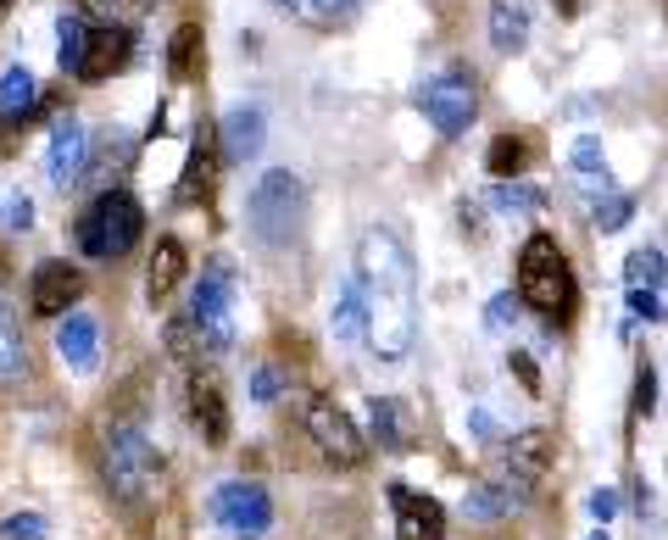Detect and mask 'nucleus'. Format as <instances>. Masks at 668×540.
<instances>
[{
  "instance_id": "obj_1",
  "label": "nucleus",
  "mask_w": 668,
  "mask_h": 540,
  "mask_svg": "<svg viewBox=\"0 0 668 540\" xmlns=\"http://www.w3.org/2000/svg\"><path fill=\"white\" fill-rule=\"evenodd\" d=\"M357 284L368 307V346L379 363H401L418 340V262L396 229L373 223L357 240Z\"/></svg>"
},
{
  "instance_id": "obj_2",
  "label": "nucleus",
  "mask_w": 668,
  "mask_h": 540,
  "mask_svg": "<svg viewBox=\"0 0 668 540\" xmlns=\"http://www.w3.org/2000/svg\"><path fill=\"white\" fill-rule=\"evenodd\" d=\"M101 474H107V490H112L128 513H151L162 502V490H168V463H162L157 440L146 434V424H139V418L107 424Z\"/></svg>"
},
{
  "instance_id": "obj_3",
  "label": "nucleus",
  "mask_w": 668,
  "mask_h": 540,
  "mask_svg": "<svg viewBox=\"0 0 668 540\" xmlns=\"http://www.w3.org/2000/svg\"><path fill=\"white\" fill-rule=\"evenodd\" d=\"M139 229H146V207L134 201V189L112 184V189H95L89 195V207L73 223V240H78V251L89 262H117V257L134 251Z\"/></svg>"
},
{
  "instance_id": "obj_4",
  "label": "nucleus",
  "mask_w": 668,
  "mask_h": 540,
  "mask_svg": "<svg viewBox=\"0 0 668 540\" xmlns=\"http://www.w3.org/2000/svg\"><path fill=\"white\" fill-rule=\"evenodd\" d=\"M246 223L262 245H296L301 240V223H307V184L290 173V168H273L251 184L246 195Z\"/></svg>"
},
{
  "instance_id": "obj_5",
  "label": "nucleus",
  "mask_w": 668,
  "mask_h": 540,
  "mask_svg": "<svg viewBox=\"0 0 668 540\" xmlns=\"http://www.w3.org/2000/svg\"><path fill=\"white\" fill-rule=\"evenodd\" d=\"M518 302H530L546 318H568L574 302H580L574 273H568V257L557 251V240L546 229L530 234V240H523V251H518Z\"/></svg>"
},
{
  "instance_id": "obj_6",
  "label": "nucleus",
  "mask_w": 668,
  "mask_h": 540,
  "mask_svg": "<svg viewBox=\"0 0 668 540\" xmlns=\"http://www.w3.org/2000/svg\"><path fill=\"white\" fill-rule=\"evenodd\" d=\"M234 290H240V279H234V262L228 257H212L196 279V290H189V329H196V346L201 357H223L234 346Z\"/></svg>"
},
{
  "instance_id": "obj_7",
  "label": "nucleus",
  "mask_w": 668,
  "mask_h": 540,
  "mask_svg": "<svg viewBox=\"0 0 668 540\" xmlns=\"http://www.w3.org/2000/svg\"><path fill=\"white\" fill-rule=\"evenodd\" d=\"M552 457H557L552 429H523V434H512L507 446L485 463V474H480V479H491L512 507H523V502H530L535 490H541V479H546Z\"/></svg>"
},
{
  "instance_id": "obj_8",
  "label": "nucleus",
  "mask_w": 668,
  "mask_h": 540,
  "mask_svg": "<svg viewBox=\"0 0 668 540\" xmlns=\"http://www.w3.org/2000/svg\"><path fill=\"white\" fill-rule=\"evenodd\" d=\"M418 112L435 123V134L462 139L468 123L480 118V89H473V78L462 68H441V73H429L418 84Z\"/></svg>"
},
{
  "instance_id": "obj_9",
  "label": "nucleus",
  "mask_w": 668,
  "mask_h": 540,
  "mask_svg": "<svg viewBox=\"0 0 668 540\" xmlns=\"http://www.w3.org/2000/svg\"><path fill=\"white\" fill-rule=\"evenodd\" d=\"M301 424L312 434V446L334 463V468H362L368 463V434L357 429V418L341 407V402H329V396H312L301 407Z\"/></svg>"
},
{
  "instance_id": "obj_10",
  "label": "nucleus",
  "mask_w": 668,
  "mask_h": 540,
  "mask_svg": "<svg viewBox=\"0 0 668 540\" xmlns=\"http://www.w3.org/2000/svg\"><path fill=\"white\" fill-rule=\"evenodd\" d=\"M212 524L228 529L234 540H262L273 529V496L257 484V479H223L212 490V502H207Z\"/></svg>"
},
{
  "instance_id": "obj_11",
  "label": "nucleus",
  "mask_w": 668,
  "mask_h": 540,
  "mask_svg": "<svg viewBox=\"0 0 668 540\" xmlns=\"http://www.w3.org/2000/svg\"><path fill=\"white\" fill-rule=\"evenodd\" d=\"M134 57V28L128 23H89L84 34V57H78V84H107L112 73H123Z\"/></svg>"
},
{
  "instance_id": "obj_12",
  "label": "nucleus",
  "mask_w": 668,
  "mask_h": 540,
  "mask_svg": "<svg viewBox=\"0 0 668 540\" xmlns=\"http://www.w3.org/2000/svg\"><path fill=\"white\" fill-rule=\"evenodd\" d=\"M84 296V273L73 268V262H39L34 273H28V312L34 318H62V312H73V302Z\"/></svg>"
},
{
  "instance_id": "obj_13",
  "label": "nucleus",
  "mask_w": 668,
  "mask_h": 540,
  "mask_svg": "<svg viewBox=\"0 0 668 540\" xmlns=\"http://www.w3.org/2000/svg\"><path fill=\"white\" fill-rule=\"evenodd\" d=\"M218 168H223L218 128H212V123H201V128H196V139H189L184 173H178V201H184V207H201V201H212V189H218Z\"/></svg>"
},
{
  "instance_id": "obj_14",
  "label": "nucleus",
  "mask_w": 668,
  "mask_h": 540,
  "mask_svg": "<svg viewBox=\"0 0 668 540\" xmlns=\"http://www.w3.org/2000/svg\"><path fill=\"white\" fill-rule=\"evenodd\" d=\"M184 402H189V424L201 429V440H212V446H223L228 440V402H223V384L212 368H189V390H184Z\"/></svg>"
},
{
  "instance_id": "obj_15",
  "label": "nucleus",
  "mask_w": 668,
  "mask_h": 540,
  "mask_svg": "<svg viewBox=\"0 0 668 540\" xmlns=\"http://www.w3.org/2000/svg\"><path fill=\"white\" fill-rule=\"evenodd\" d=\"M396 507V540H446V507L435 496H423L412 484H391Z\"/></svg>"
},
{
  "instance_id": "obj_16",
  "label": "nucleus",
  "mask_w": 668,
  "mask_h": 540,
  "mask_svg": "<svg viewBox=\"0 0 668 540\" xmlns=\"http://www.w3.org/2000/svg\"><path fill=\"white\" fill-rule=\"evenodd\" d=\"M57 357L73 368V373H95L101 368V318L95 312H62L57 318Z\"/></svg>"
},
{
  "instance_id": "obj_17",
  "label": "nucleus",
  "mask_w": 668,
  "mask_h": 540,
  "mask_svg": "<svg viewBox=\"0 0 668 540\" xmlns=\"http://www.w3.org/2000/svg\"><path fill=\"white\" fill-rule=\"evenodd\" d=\"M262 145H268V118H262L257 101H240V107L223 112V123H218V151H223V162H251Z\"/></svg>"
},
{
  "instance_id": "obj_18",
  "label": "nucleus",
  "mask_w": 668,
  "mask_h": 540,
  "mask_svg": "<svg viewBox=\"0 0 668 540\" xmlns=\"http://www.w3.org/2000/svg\"><path fill=\"white\" fill-rule=\"evenodd\" d=\"M134 162V134L128 128H107L101 139H89V157H84V173L78 184H95V189H112L123 179V168Z\"/></svg>"
},
{
  "instance_id": "obj_19",
  "label": "nucleus",
  "mask_w": 668,
  "mask_h": 540,
  "mask_svg": "<svg viewBox=\"0 0 668 540\" xmlns=\"http://www.w3.org/2000/svg\"><path fill=\"white\" fill-rule=\"evenodd\" d=\"M84 157H89V134H84V123H57V134H51V145H45V179H51L57 189H73L78 184V173H84Z\"/></svg>"
},
{
  "instance_id": "obj_20",
  "label": "nucleus",
  "mask_w": 668,
  "mask_h": 540,
  "mask_svg": "<svg viewBox=\"0 0 668 540\" xmlns=\"http://www.w3.org/2000/svg\"><path fill=\"white\" fill-rule=\"evenodd\" d=\"M568 179H574V189H585L591 201H602V195L613 189V173H607V157H602L596 134H580L574 145H568Z\"/></svg>"
},
{
  "instance_id": "obj_21",
  "label": "nucleus",
  "mask_w": 668,
  "mask_h": 540,
  "mask_svg": "<svg viewBox=\"0 0 668 540\" xmlns=\"http://www.w3.org/2000/svg\"><path fill=\"white\" fill-rule=\"evenodd\" d=\"M28 340H23V323L12 312V302L0 296V390H17L28 379Z\"/></svg>"
},
{
  "instance_id": "obj_22",
  "label": "nucleus",
  "mask_w": 668,
  "mask_h": 540,
  "mask_svg": "<svg viewBox=\"0 0 668 540\" xmlns=\"http://www.w3.org/2000/svg\"><path fill=\"white\" fill-rule=\"evenodd\" d=\"M34 112H39V78L23 62H12L7 73H0V128H12V123H23Z\"/></svg>"
},
{
  "instance_id": "obj_23",
  "label": "nucleus",
  "mask_w": 668,
  "mask_h": 540,
  "mask_svg": "<svg viewBox=\"0 0 668 540\" xmlns=\"http://www.w3.org/2000/svg\"><path fill=\"white\" fill-rule=\"evenodd\" d=\"M491 45L502 57L530 45V0H491Z\"/></svg>"
},
{
  "instance_id": "obj_24",
  "label": "nucleus",
  "mask_w": 668,
  "mask_h": 540,
  "mask_svg": "<svg viewBox=\"0 0 668 540\" xmlns=\"http://www.w3.org/2000/svg\"><path fill=\"white\" fill-rule=\"evenodd\" d=\"M184 273H189V257H184V245L168 234V240H157V251H151V273H146V290H151V302H162V296H173V290L184 284Z\"/></svg>"
},
{
  "instance_id": "obj_25",
  "label": "nucleus",
  "mask_w": 668,
  "mask_h": 540,
  "mask_svg": "<svg viewBox=\"0 0 668 540\" xmlns=\"http://www.w3.org/2000/svg\"><path fill=\"white\" fill-rule=\"evenodd\" d=\"M329 329H334V340H362V334H368V307H362V284H357V273H351L341 290H334Z\"/></svg>"
},
{
  "instance_id": "obj_26",
  "label": "nucleus",
  "mask_w": 668,
  "mask_h": 540,
  "mask_svg": "<svg viewBox=\"0 0 668 540\" xmlns=\"http://www.w3.org/2000/svg\"><path fill=\"white\" fill-rule=\"evenodd\" d=\"M407 407L396 402V396H373L368 402V429H373V440H379V452H407V418H401Z\"/></svg>"
},
{
  "instance_id": "obj_27",
  "label": "nucleus",
  "mask_w": 668,
  "mask_h": 540,
  "mask_svg": "<svg viewBox=\"0 0 668 540\" xmlns=\"http://www.w3.org/2000/svg\"><path fill=\"white\" fill-rule=\"evenodd\" d=\"M201 51H207L201 23H178V28H173V39H168V68H173V78H178V84H184V78H196Z\"/></svg>"
},
{
  "instance_id": "obj_28",
  "label": "nucleus",
  "mask_w": 668,
  "mask_h": 540,
  "mask_svg": "<svg viewBox=\"0 0 668 540\" xmlns=\"http://www.w3.org/2000/svg\"><path fill=\"white\" fill-rule=\"evenodd\" d=\"M462 513H468L473 524H496V518H507V513H512V502L502 496V490H496L491 479H473V484H468V496H462Z\"/></svg>"
},
{
  "instance_id": "obj_29",
  "label": "nucleus",
  "mask_w": 668,
  "mask_h": 540,
  "mask_svg": "<svg viewBox=\"0 0 668 540\" xmlns=\"http://www.w3.org/2000/svg\"><path fill=\"white\" fill-rule=\"evenodd\" d=\"M541 201H546V195H541L535 184H518V179H496V189H491V207H496V212H507V218L541 212Z\"/></svg>"
},
{
  "instance_id": "obj_30",
  "label": "nucleus",
  "mask_w": 668,
  "mask_h": 540,
  "mask_svg": "<svg viewBox=\"0 0 668 540\" xmlns=\"http://www.w3.org/2000/svg\"><path fill=\"white\" fill-rule=\"evenodd\" d=\"M523 162H530V145H523L518 134H496V139H491V151H485L491 179H518Z\"/></svg>"
},
{
  "instance_id": "obj_31",
  "label": "nucleus",
  "mask_w": 668,
  "mask_h": 540,
  "mask_svg": "<svg viewBox=\"0 0 668 540\" xmlns=\"http://www.w3.org/2000/svg\"><path fill=\"white\" fill-rule=\"evenodd\" d=\"M84 34H89V17H78V12H62L57 17V62H62V73H78V57H84Z\"/></svg>"
},
{
  "instance_id": "obj_32",
  "label": "nucleus",
  "mask_w": 668,
  "mask_h": 540,
  "mask_svg": "<svg viewBox=\"0 0 668 540\" xmlns=\"http://www.w3.org/2000/svg\"><path fill=\"white\" fill-rule=\"evenodd\" d=\"M624 273H630V284H641V290H663V284H668V257L657 251V245H641V251H630Z\"/></svg>"
},
{
  "instance_id": "obj_33",
  "label": "nucleus",
  "mask_w": 668,
  "mask_h": 540,
  "mask_svg": "<svg viewBox=\"0 0 668 540\" xmlns=\"http://www.w3.org/2000/svg\"><path fill=\"white\" fill-rule=\"evenodd\" d=\"M0 540H51V518L34 513V507H17L0 518Z\"/></svg>"
},
{
  "instance_id": "obj_34",
  "label": "nucleus",
  "mask_w": 668,
  "mask_h": 540,
  "mask_svg": "<svg viewBox=\"0 0 668 540\" xmlns=\"http://www.w3.org/2000/svg\"><path fill=\"white\" fill-rule=\"evenodd\" d=\"M284 390H290V379H284V368H279V363H257V368H251V402H257V407L279 402Z\"/></svg>"
},
{
  "instance_id": "obj_35",
  "label": "nucleus",
  "mask_w": 668,
  "mask_h": 540,
  "mask_svg": "<svg viewBox=\"0 0 668 540\" xmlns=\"http://www.w3.org/2000/svg\"><path fill=\"white\" fill-rule=\"evenodd\" d=\"M630 218H635V201H630V195L607 189L602 201H596V229H602V234H618V229H624Z\"/></svg>"
},
{
  "instance_id": "obj_36",
  "label": "nucleus",
  "mask_w": 668,
  "mask_h": 540,
  "mask_svg": "<svg viewBox=\"0 0 668 540\" xmlns=\"http://www.w3.org/2000/svg\"><path fill=\"white\" fill-rule=\"evenodd\" d=\"M635 413H641V418L657 413V368H652V363L635 368Z\"/></svg>"
},
{
  "instance_id": "obj_37",
  "label": "nucleus",
  "mask_w": 668,
  "mask_h": 540,
  "mask_svg": "<svg viewBox=\"0 0 668 540\" xmlns=\"http://www.w3.org/2000/svg\"><path fill=\"white\" fill-rule=\"evenodd\" d=\"M28 223H34V201H28V195H12V201L0 207V229H7V234H28Z\"/></svg>"
},
{
  "instance_id": "obj_38",
  "label": "nucleus",
  "mask_w": 668,
  "mask_h": 540,
  "mask_svg": "<svg viewBox=\"0 0 668 540\" xmlns=\"http://www.w3.org/2000/svg\"><path fill=\"white\" fill-rule=\"evenodd\" d=\"M630 312L646 318V323H663V318H668V312H663V296H657V290H641V284H630Z\"/></svg>"
},
{
  "instance_id": "obj_39",
  "label": "nucleus",
  "mask_w": 668,
  "mask_h": 540,
  "mask_svg": "<svg viewBox=\"0 0 668 540\" xmlns=\"http://www.w3.org/2000/svg\"><path fill=\"white\" fill-rule=\"evenodd\" d=\"M78 17H95V23H123V12H134V0H78Z\"/></svg>"
},
{
  "instance_id": "obj_40",
  "label": "nucleus",
  "mask_w": 668,
  "mask_h": 540,
  "mask_svg": "<svg viewBox=\"0 0 668 540\" xmlns=\"http://www.w3.org/2000/svg\"><path fill=\"white\" fill-rule=\"evenodd\" d=\"M357 7H362V0H312L318 23H346V17H351Z\"/></svg>"
},
{
  "instance_id": "obj_41",
  "label": "nucleus",
  "mask_w": 668,
  "mask_h": 540,
  "mask_svg": "<svg viewBox=\"0 0 668 540\" xmlns=\"http://www.w3.org/2000/svg\"><path fill=\"white\" fill-rule=\"evenodd\" d=\"M512 312H518V302H512V296H496V302L485 307V329H496V334H502V329L512 323Z\"/></svg>"
},
{
  "instance_id": "obj_42",
  "label": "nucleus",
  "mask_w": 668,
  "mask_h": 540,
  "mask_svg": "<svg viewBox=\"0 0 668 540\" xmlns=\"http://www.w3.org/2000/svg\"><path fill=\"white\" fill-rule=\"evenodd\" d=\"M507 363H512V373L523 379V390H530V396H535V390H541V373H535V357H530V352H512Z\"/></svg>"
},
{
  "instance_id": "obj_43",
  "label": "nucleus",
  "mask_w": 668,
  "mask_h": 540,
  "mask_svg": "<svg viewBox=\"0 0 668 540\" xmlns=\"http://www.w3.org/2000/svg\"><path fill=\"white\" fill-rule=\"evenodd\" d=\"M585 507H591V518H596V524H607V518L618 513V490H591V502H585Z\"/></svg>"
},
{
  "instance_id": "obj_44",
  "label": "nucleus",
  "mask_w": 668,
  "mask_h": 540,
  "mask_svg": "<svg viewBox=\"0 0 668 540\" xmlns=\"http://www.w3.org/2000/svg\"><path fill=\"white\" fill-rule=\"evenodd\" d=\"M457 223H462V234H468V240H480V234H485V229H480L485 218H480V207H473V201H462V207H457Z\"/></svg>"
},
{
  "instance_id": "obj_45",
  "label": "nucleus",
  "mask_w": 668,
  "mask_h": 540,
  "mask_svg": "<svg viewBox=\"0 0 668 540\" xmlns=\"http://www.w3.org/2000/svg\"><path fill=\"white\" fill-rule=\"evenodd\" d=\"M557 12H562V17H574V12H580V0H557Z\"/></svg>"
},
{
  "instance_id": "obj_46",
  "label": "nucleus",
  "mask_w": 668,
  "mask_h": 540,
  "mask_svg": "<svg viewBox=\"0 0 668 540\" xmlns=\"http://www.w3.org/2000/svg\"><path fill=\"white\" fill-rule=\"evenodd\" d=\"M157 7V0H134V12H151Z\"/></svg>"
},
{
  "instance_id": "obj_47",
  "label": "nucleus",
  "mask_w": 668,
  "mask_h": 540,
  "mask_svg": "<svg viewBox=\"0 0 668 540\" xmlns=\"http://www.w3.org/2000/svg\"><path fill=\"white\" fill-rule=\"evenodd\" d=\"M279 7H284V12H296V7H301V0H279Z\"/></svg>"
},
{
  "instance_id": "obj_48",
  "label": "nucleus",
  "mask_w": 668,
  "mask_h": 540,
  "mask_svg": "<svg viewBox=\"0 0 668 540\" xmlns=\"http://www.w3.org/2000/svg\"><path fill=\"white\" fill-rule=\"evenodd\" d=\"M12 7H17V0H0V12H12Z\"/></svg>"
},
{
  "instance_id": "obj_49",
  "label": "nucleus",
  "mask_w": 668,
  "mask_h": 540,
  "mask_svg": "<svg viewBox=\"0 0 668 540\" xmlns=\"http://www.w3.org/2000/svg\"><path fill=\"white\" fill-rule=\"evenodd\" d=\"M591 540H607V529H596V535H591Z\"/></svg>"
}]
</instances>
